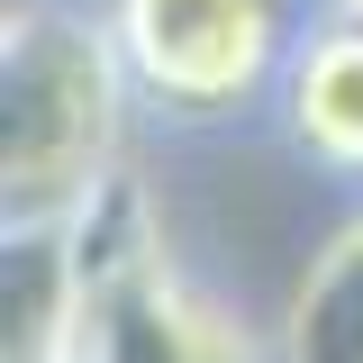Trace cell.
<instances>
[{"label": "cell", "mask_w": 363, "mask_h": 363, "mask_svg": "<svg viewBox=\"0 0 363 363\" xmlns=\"http://www.w3.org/2000/svg\"><path fill=\"white\" fill-rule=\"evenodd\" d=\"M136 82L100 0H9L0 9V227L64 236L128 173Z\"/></svg>", "instance_id": "6da1fadb"}, {"label": "cell", "mask_w": 363, "mask_h": 363, "mask_svg": "<svg viewBox=\"0 0 363 363\" xmlns=\"http://www.w3.org/2000/svg\"><path fill=\"white\" fill-rule=\"evenodd\" d=\"M37 363H291L236 309H218L164 236L155 182L118 173L45 264V336Z\"/></svg>", "instance_id": "7a4b0ae2"}, {"label": "cell", "mask_w": 363, "mask_h": 363, "mask_svg": "<svg viewBox=\"0 0 363 363\" xmlns=\"http://www.w3.org/2000/svg\"><path fill=\"white\" fill-rule=\"evenodd\" d=\"M100 9L136 82V109L173 136H218L264 118L309 28L291 0H100Z\"/></svg>", "instance_id": "3957f363"}, {"label": "cell", "mask_w": 363, "mask_h": 363, "mask_svg": "<svg viewBox=\"0 0 363 363\" xmlns=\"http://www.w3.org/2000/svg\"><path fill=\"white\" fill-rule=\"evenodd\" d=\"M272 128L318 182L363 191V28L309 18L291 45V73L272 91Z\"/></svg>", "instance_id": "277c9868"}, {"label": "cell", "mask_w": 363, "mask_h": 363, "mask_svg": "<svg viewBox=\"0 0 363 363\" xmlns=\"http://www.w3.org/2000/svg\"><path fill=\"white\" fill-rule=\"evenodd\" d=\"M291 363H363V218L327 245L291 300V336H281Z\"/></svg>", "instance_id": "5b68a950"}, {"label": "cell", "mask_w": 363, "mask_h": 363, "mask_svg": "<svg viewBox=\"0 0 363 363\" xmlns=\"http://www.w3.org/2000/svg\"><path fill=\"white\" fill-rule=\"evenodd\" d=\"M309 18H336V28H363V0H309Z\"/></svg>", "instance_id": "8992f818"}]
</instances>
